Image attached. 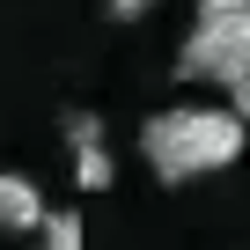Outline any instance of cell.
<instances>
[{
    "mask_svg": "<svg viewBox=\"0 0 250 250\" xmlns=\"http://www.w3.org/2000/svg\"><path fill=\"white\" fill-rule=\"evenodd\" d=\"M243 133H250V125L228 103H169V110H155L140 125V155H147V169L162 184H191V177L235 169Z\"/></svg>",
    "mask_w": 250,
    "mask_h": 250,
    "instance_id": "1",
    "label": "cell"
},
{
    "mask_svg": "<svg viewBox=\"0 0 250 250\" xmlns=\"http://www.w3.org/2000/svg\"><path fill=\"white\" fill-rule=\"evenodd\" d=\"M177 74L184 81H213V88L250 74V15H199L191 37L177 44Z\"/></svg>",
    "mask_w": 250,
    "mask_h": 250,
    "instance_id": "2",
    "label": "cell"
},
{
    "mask_svg": "<svg viewBox=\"0 0 250 250\" xmlns=\"http://www.w3.org/2000/svg\"><path fill=\"white\" fill-rule=\"evenodd\" d=\"M37 221H44V191L30 184V177H0V228H22V235H37Z\"/></svg>",
    "mask_w": 250,
    "mask_h": 250,
    "instance_id": "3",
    "label": "cell"
},
{
    "mask_svg": "<svg viewBox=\"0 0 250 250\" xmlns=\"http://www.w3.org/2000/svg\"><path fill=\"white\" fill-rule=\"evenodd\" d=\"M37 235H44V250H88V228H81V213H52V206H44Z\"/></svg>",
    "mask_w": 250,
    "mask_h": 250,
    "instance_id": "4",
    "label": "cell"
},
{
    "mask_svg": "<svg viewBox=\"0 0 250 250\" xmlns=\"http://www.w3.org/2000/svg\"><path fill=\"white\" fill-rule=\"evenodd\" d=\"M110 177H118V169H110L103 147H74V184H81V191H103Z\"/></svg>",
    "mask_w": 250,
    "mask_h": 250,
    "instance_id": "5",
    "label": "cell"
},
{
    "mask_svg": "<svg viewBox=\"0 0 250 250\" xmlns=\"http://www.w3.org/2000/svg\"><path fill=\"white\" fill-rule=\"evenodd\" d=\"M66 140L74 147H103V118L96 110H66Z\"/></svg>",
    "mask_w": 250,
    "mask_h": 250,
    "instance_id": "6",
    "label": "cell"
},
{
    "mask_svg": "<svg viewBox=\"0 0 250 250\" xmlns=\"http://www.w3.org/2000/svg\"><path fill=\"white\" fill-rule=\"evenodd\" d=\"M103 8H110V22H140V15L162 8V0H103Z\"/></svg>",
    "mask_w": 250,
    "mask_h": 250,
    "instance_id": "7",
    "label": "cell"
},
{
    "mask_svg": "<svg viewBox=\"0 0 250 250\" xmlns=\"http://www.w3.org/2000/svg\"><path fill=\"white\" fill-rule=\"evenodd\" d=\"M228 110L250 125V74H235V81H228Z\"/></svg>",
    "mask_w": 250,
    "mask_h": 250,
    "instance_id": "8",
    "label": "cell"
},
{
    "mask_svg": "<svg viewBox=\"0 0 250 250\" xmlns=\"http://www.w3.org/2000/svg\"><path fill=\"white\" fill-rule=\"evenodd\" d=\"M199 15H250V0H199Z\"/></svg>",
    "mask_w": 250,
    "mask_h": 250,
    "instance_id": "9",
    "label": "cell"
}]
</instances>
